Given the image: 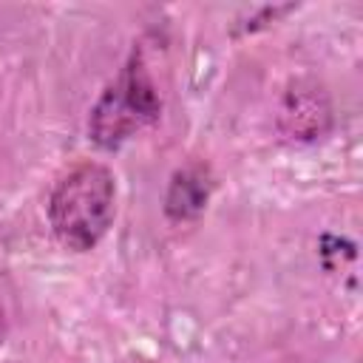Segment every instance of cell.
I'll return each mask as SVG.
<instances>
[{"mask_svg": "<svg viewBox=\"0 0 363 363\" xmlns=\"http://www.w3.org/2000/svg\"><path fill=\"white\" fill-rule=\"evenodd\" d=\"M116 179L102 162L74 164L48 196L54 238L71 252H91L113 227Z\"/></svg>", "mask_w": 363, "mask_h": 363, "instance_id": "cell-1", "label": "cell"}, {"mask_svg": "<svg viewBox=\"0 0 363 363\" xmlns=\"http://www.w3.org/2000/svg\"><path fill=\"white\" fill-rule=\"evenodd\" d=\"M216 182L204 164H187L179 167L170 176L167 193H164V216L170 221H190L201 216V210L210 201Z\"/></svg>", "mask_w": 363, "mask_h": 363, "instance_id": "cell-4", "label": "cell"}, {"mask_svg": "<svg viewBox=\"0 0 363 363\" xmlns=\"http://www.w3.org/2000/svg\"><path fill=\"white\" fill-rule=\"evenodd\" d=\"M162 116V96L142 51H130L119 74L102 88L88 113V139L99 150H116Z\"/></svg>", "mask_w": 363, "mask_h": 363, "instance_id": "cell-2", "label": "cell"}, {"mask_svg": "<svg viewBox=\"0 0 363 363\" xmlns=\"http://www.w3.org/2000/svg\"><path fill=\"white\" fill-rule=\"evenodd\" d=\"M278 125L289 139H303V142L318 139L332 125V108H329L326 94L315 85L298 82L292 91L284 94Z\"/></svg>", "mask_w": 363, "mask_h": 363, "instance_id": "cell-3", "label": "cell"}, {"mask_svg": "<svg viewBox=\"0 0 363 363\" xmlns=\"http://www.w3.org/2000/svg\"><path fill=\"white\" fill-rule=\"evenodd\" d=\"M6 332H9V320H6V306H3V301H0V346H3V340H6Z\"/></svg>", "mask_w": 363, "mask_h": 363, "instance_id": "cell-5", "label": "cell"}]
</instances>
